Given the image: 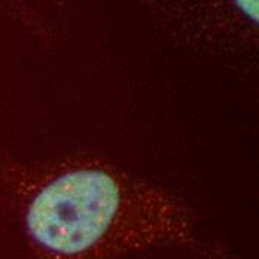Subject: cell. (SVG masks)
<instances>
[{"mask_svg":"<svg viewBox=\"0 0 259 259\" xmlns=\"http://www.w3.org/2000/svg\"><path fill=\"white\" fill-rule=\"evenodd\" d=\"M0 183L34 259H118L195 240L183 200L102 158L8 161Z\"/></svg>","mask_w":259,"mask_h":259,"instance_id":"6da1fadb","label":"cell"},{"mask_svg":"<svg viewBox=\"0 0 259 259\" xmlns=\"http://www.w3.org/2000/svg\"><path fill=\"white\" fill-rule=\"evenodd\" d=\"M158 24L188 47L219 54L256 48L258 0H146Z\"/></svg>","mask_w":259,"mask_h":259,"instance_id":"7a4b0ae2","label":"cell"},{"mask_svg":"<svg viewBox=\"0 0 259 259\" xmlns=\"http://www.w3.org/2000/svg\"><path fill=\"white\" fill-rule=\"evenodd\" d=\"M61 0H0L3 8L37 31L51 30Z\"/></svg>","mask_w":259,"mask_h":259,"instance_id":"3957f363","label":"cell"},{"mask_svg":"<svg viewBox=\"0 0 259 259\" xmlns=\"http://www.w3.org/2000/svg\"><path fill=\"white\" fill-rule=\"evenodd\" d=\"M210 259H234L231 256H216V258H210Z\"/></svg>","mask_w":259,"mask_h":259,"instance_id":"277c9868","label":"cell"}]
</instances>
